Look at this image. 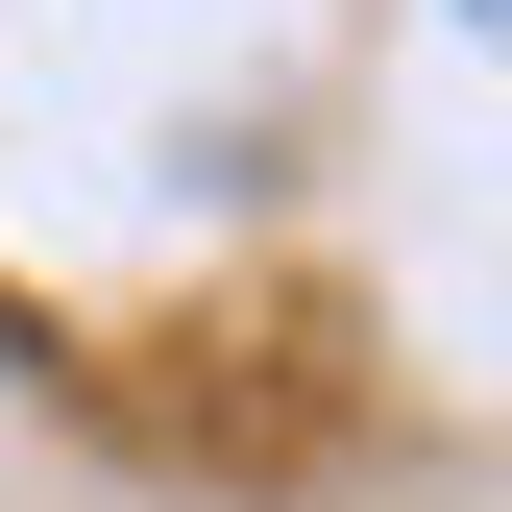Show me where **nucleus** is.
<instances>
[{"instance_id":"nucleus-1","label":"nucleus","mask_w":512,"mask_h":512,"mask_svg":"<svg viewBox=\"0 0 512 512\" xmlns=\"http://www.w3.org/2000/svg\"><path fill=\"white\" fill-rule=\"evenodd\" d=\"M464 25H512V0H464Z\"/></svg>"}]
</instances>
